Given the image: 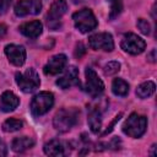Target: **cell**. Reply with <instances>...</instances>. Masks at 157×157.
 Returning a JSON list of instances; mask_svg holds the SVG:
<instances>
[{"label":"cell","mask_w":157,"mask_h":157,"mask_svg":"<svg viewBox=\"0 0 157 157\" xmlns=\"http://www.w3.org/2000/svg\"><path fill=\"white\" fill-rule=\"evenodd\" d=\"M110 4V12H109V18L114 20L120 15L123 11V0H108Z\"/></svg>","instance_id":"obj_22"},{"label":"cell","mask_w":157,"mask_h":157,"mask_svg":"<svg viewBox=\"0 0 157 157\" xmlns=\"http://www.w3.org/2000/svg\"><path fill=\"white\" fill-rule=\"evenodd\" d=\"M112 91L115 96L125 97L129 93V85L123 78H114L112 83Z\"/></svg>","instance_id":"obj_20"},{"label":"cell","mask_w":157,"mask_h":157,"mask_svg":"<svg viewBox=\"0 0 157 157\" xmlns=\"http://www.w3.org/2000/svg\"><path fill=\"white\" fill-rule=\"evenodd\" d=\"M34 141L28 137V136H20V137H15L11 142V148L15 152H25L26 150L33 147Z\"/></svg>","instance_id":"obj_18"},{"label":"cell","mask_w":157,"mask_h":157,"mask_svg":"<svg viewBox=\"0 0 157 157\" xmlns=\"http://www.w3.org/2000/svg\"><path fill=\"white\" fill-rule=\"evenodd\" d=\"M88 45L93 50H104V52H112L114 49V40L110 33L102 32L92 34L88 38Z\"/></svg>","instance_id":"obj_8"},{"label":"cell","mask_w":157,"mask_h":157,"mask_svg":"<svg viewBox=\"0 0 157 157\" xmlns=\"http://www.w3.org/2000/svg\"><path fill=\"white\" fill-rule=\"evenodd\" d=\"M22 126H23V123L20 119H16V118H9L2 123V130L5 132L17 131V130L22 129Z\"/></svg>","instance_id":"obj_21"},{"label":"cell","mask_w":157,"mask_h":157,"mask_svg":"<svg viewBox=\"0 0 157 157\" xmlns=\"http://www.w3.org/2000/svg\"><path fill=\"white\" fill-rule=\"evenodd\" d=\"M86 83H85V91L93 98L99 97L103 91H104V83L103 81L98 77V75L96 74V71L91 67L86 69Z\"/></svg>","instance_id":"obj_7"},{"label":"cell","mask_w":157,"mask_h":157,"mask_svg":"<svg viewBox=\"0 0 157 157\" xmlns=\"http://www.w3.org/2000/svg\"><path fill=\"white\" fill-rule=\"evenodd\" d=\"M86 52V49H85V47H83V44L82 43H78L77 45H76V50H75V56L76 58H81V55L83 54Z\"/></svg>","instance_id":"obj_26"},{"label":"cell","mask_w":157,"mask_h":157,"mask_svg":"<svg viewBox=\"0 0 157 157\" xmlns=\"http://www.w3.org/2000/svg\"><path fill=\"white\" fill-rule=\"evenodd\" d=\"M136 25H137V28L141 31V33L148 34V33L151 32V26H150V23H148L145 18H139Z\"/></svg>","instance_id":"obj_24"},{"label":"cell","mask_w":157,"mask_h":157,"mask_svg":"<svg viewBox=\"0 0 157 157\" xmlns=\"http://www.w3.org/2000/svg\"><path fill=\"white\" fill-rule=\"evenodd\" d=\"M11 1L12 0H0V15H4L9 10Z\"/></svg>","instance_id":"obj_25"},{"label":"cell","mask_w":157,"mask_h":157,"mask_svg":"<svg viewBox=\"0 0 157 157\" xmlns=\"http://www.w3.org/2000/svg\"><path fill=\"white\" fill-rule=\"evenodd\" d=\"M87 121H88V126H90L91 131L94 132V134H98L101 128H102V115H101L99 109L91 108L90 112H88Z\"/></svg>","instance_id":"obj_17"},{"label":"cell","mask_w":157,"mask_h":157,"mask_svg":"<svg viewBox=\"0 0 157 157\" xmlns=\"http://www.w3.org/2000/svg\"><path fill=\"white\" fill-rule=\"evenodd\" d=\"M7 32V26L4 23H0V38H2Z\"/></svg>","instance_id":"obj_29"},{"label":"cell","mask_w":157,"mask_h":157,"mask_svg":"<svg viewBox=\"0 0 157 157\" xmlns=\"http://www.w3.org/2000/svg\"><path fill=\"white\" fill-rule=\"evenodd\" d=\"M155 54H156V50L153 49L151 53H150V55H148V60L151 61V63H155L156 61V58H155Z\"/></svg>","instance_id":"obj_30"},{"label":"cell","mask_w":157,"mask_h":157,"mask_svg":"<svg viewBox=\"0 0 157 157\" xmlns=\"http://www.w3.org/2000/svg\"><path fill=\"white\" fill-rule=\"evenodd\" d=\"M53 104H54V94L52 92H47V91L39 92L31 101V105H29L31 113L34 117H40L47 112H49Z\"/></svg>","instance_id":"obj_5"},{"label":"cell","mask_w":157,"mask_h":157,"mask_svg":"<svg viewBox=\"0 0 157 157\" xmlns=\"http://www.w3.org/2000/svg\"><path fill=\"white\" fill-rule=\"evenodd\" d=\"M15 80H16V83L20 87V90L22 92H25V93L34 92L40 85L39 75L32 67L27 69L25 72H16Z\"/></svg>","instance_id":"obj_3"},{"label":"cell","mask_w":157,"mask_h":157,"mask_svg":"<svg viewBox=\"0 0 157 157\" xmlns=\"http://www.w3.org/2000/svg\"><path fill=\"white\" fill-rule=\"evenodd\" d=\"M5 55L15 66H21L26 61V49L18 44H7L5 47Z\"/></svg>","instance_id":"obj_11"},{"label":"cell","mask_w":157,"mask_h":157,"mask_svg":"<svg viewBox=\"0 0 157 157\" xmlns=\"http://www.w3.org/2000/svg\"><path fill=\"white\" fill-rule=\"evenodd\" d=\"M56 85L63 88V90H67L71 86L75 85H80V80H78V69L76 66H69L65 72L56 80Z\"/></svg>","instance_id":"obj_12"},{"label":"cell","mask_w":157,"mask_h":157,"mask_svg":"<svg viewBox=\"0 0 157 157\" xmlns=\"http://www.w3.org/2000/svg\"><path fill=\"white\" fill-rule=\"evenodd\" d=\"M7 155V147L5 145V142L0 139V157H4Z\"/></svg>","instance_id":"obj_28"},{"label":"cell","mask_w":157,"mask_h":157,"mask_svg":"<svg viewBox=\"0 0 157 157\" xmlns=\"http://www.w3.org/2000/svg\"><path fill=\"white\" fill-rule=\"evenodd\" d=\"M147 128V119L144 115H140L137 113H131L129 118L123 124V131L125 135L137 139L141 137Z\"/></svg>","instance_id":"obj_2"},{"label":"cell","mask_w":157,"mask_h":157,"mask_svg":"<svg viewBox=\"0 0 157 157\" xmlns=\"http://www.w3.org/2000/svg\"><path fill=\"white\" fill-rule=\"evenodd\" d=\"M20 104L18 97L12 91H5L0 97V110L4 113H9L15 110Z\"/></svg>","instance_id":"obj_15"},{"label":"cell","mask_w":157,"mask_h":157,"mask_svg":"<svg viewBox=\"0 0 157 157\" xmlns=\"http://www.w3.org/2000/svg\"><path fill=\"white\" fill-rule=\"evenodd\" d=\"M78 110L76 108H61L56 112L53 119V125L59 132H67L78 120Z\"/></svg>","instance_id":"obj_1"},{"label":"cell","mask_w":157,"mask_h":157,"mask_svg":"<svg viewBox=\"0 0 157 157\" xmlns=\"http://www.w3.org/2000/svg\"><path fill=\"white\" fill-rule=\"evenodd\" d=\"M18 29L23 36L28 38H37L43 31V25L40 21L36 20V21H31V22H26L21 25Z\"/></svg>","instance_id":"obj_16"},{"label":"cell","mask_w":157,"mask_h":157,"mask_svg":"<svg viewBox=\"0 0 157 157\" xmlns=\"http://www.w3.org/2000/svg\"><path fill=\"white\" fill-rule=\"evenodd\" d=\"M74 25L81 33H88L94 29L98 25L94 13L90 9H82L72 15Z\"/></svg>","instance_id":"obj_4"},{"label":"cell","mask_w":157,"mask_h":157,"mask_svg":"<svg viewBox=\"0 0 157 157\" xmlns=\"http://www.w3.org/2000/svg\"><path fill=\"white\" fill-rule=\"evenodd\" d=\"M43 150H44V153L48 156L61 157V156H65L67 153V144L61 141V140L53 139L44 145Z\"/></svg>","instance_id":"obj_14"},{"label":"cell","mask_w":157,"mask_h":157,"mask_svg":"<svg viewBox=\"0 0 157 157\" xmlns=\"http://www.w3.org/2000/svg\"><path fill=\"white\" fill-rule=\"evenodd\" d=\"M120 47L124 52L132 55H137L145 50L146 42L135 33H125L120 42Z\"/></svg>","instance_id":"obj_6"},{"label":"cell","mask_w":157,"mask_h":157,"mask_svg":"<svg viewBox=\"0 0 157 157\" xmlns=\"http://www.w3.org/2000/svg\"><path fill=\"white\" fill-rule=\"evenodd\" d=\"M155 90H156L155 82H152V81H146V82H142V83L136 88V96H137L139 98H141V99H145V98L152 96L153 92H155Z\"/></svg>","instance_id":"obj_19"},{"label":"cell","mask_w":157,"mask_h":157,"mask_svg":"<svg viewBox=\"0 0 157 157\" xmlns=\"http://www.w3.org/2000/svg\"><path fill=\"white\" fill-rule=\"evenodd\" d=\"M120 118H121V113H120V114H118V115H117V117L114 118V120H113V121L110 123V125H109V126L107 128V130H105V131L103 132V135H105V134H108V132H110V131L113 130V126H114V124H115V123H117V121H118V120H119Z\"/></svg>","instance_id":"obj_27"},{"label":"cell","mask_w":157,"mask_h":157,"mask_svg":"<svg viewBox=\"0 0 157 157\" xmlns=\"http://www.w3.org/2000/svg\"><path fill=\"white\" fill-rule=\"evenodd\" d=\"M67 10V4H66V0H55L49 11H48V25L52 29H56L58 28V22L60 21V18L65 15Z\"/></svg>","instance_id":"obj_9"},{"label":"cell","mask_w":157,"mask_h":157,"mask_svg":"<svg viewBox=\"0 0 157 157\" xmlns=\"http://www.w3.org/2000/svg\"><path fill=\"white\" fill-rule=\"evenodd\" d=\"M42 10L40 0H20L15 5V15L25 17L28 15H37Z\"/></svg>","instance_id":"obj_10"},{"label":"cell","mask_w":157,"mask_h":157,"mask_svg":"<svg viewBox=\"0 0 157 157\" xmlns=\"http://www.w3.org/2000/svg\"><path fill=\"white\" fill-rule=\"evenodd\" d=\"M104 74L107 76H112V75H115L117 72H119L120 70V64L118 61H109L108 64L104 65Z\"/></svg>","instance_id":"obj_23"},{"label":"cell","mask_w":157,"mask_h":157,"mask_svg":"<svg viewBox=\"0 0 157 157\" xmlns=\"http://www.w3.org/2000/svg\"><path fill=\"white\" fill-rule=\"evenodd\" d=\"M83 1H86V0H72V2H75V4H78V2H83Z\"/></svg>","instance_id":"obj_31"},{"label":"cell","mask_w":157,"mask_h":157,"mask_svg":"<svg viewBox=\"0 0 157 157\" xmlns=\"http://www.w3.org/2000/svg\"><path fill=\"white\" fill-rule=\"evenodd\" d=\"M67 64V58L65 54H56L53 55L44 66L45 75H56L61 72Z\"/></svg>","instance_id":"obj_13"}]
</instances>
